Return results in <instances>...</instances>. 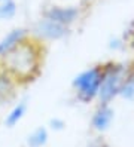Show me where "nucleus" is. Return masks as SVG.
Instances as JSON below:
<instances>
[{
	"label": "nucleus",
	"mask_w": 134,
	"mask_h": 147,
	"mask_svg": "<svg viewBox=\"0 0 134 147\" xmlns=\"http://www.w3.org/2000/svg\"><path fill=\"white\" fill-rule=\"evenodd\" d=\"M48 140V132L45 128H37L36 131L29 137V140H27V143H29L31 147H42L45 143H46Z\"/></svg>",
	"instance_id": "obj_10"
},
{
	"label": "nucleus",
	"mask_w": 134,
	"mask_h": 147,
	"mask_svg": "<svg viewBox=\"0 0 134 147\" xmlns=\"http://www.w3.org/2000/svg\"><path fill=\"white\" fill-rule=\"evenodd\" d=\"M119 94L127 100L134 98V80H127L125 83H122L121 89H119Z\"/></svg>",
	"instance_id": "obj_11"
},
{
	"label": "nucleus",
	"mask_w": 134,
	"mask_h": 147,
	"mask_svg": "<svg viewBox=\"0 0 134 147\" xmlns=\"http://www.w3.org/2000/svg\"><path fill=\"white\" fill-rule=\"evenodd\" d=\"M101 83V74L97 68H91L80 73L73 80L75 88L78 89V97L82 101H91L98 95V88Z\"/></svg>",
	"instance_id": "obj_2"
},
{
	"label": "nucleus",
	"mask_w": 134,
	"mask_h": 147,
	"mask_svg": "<svg viewBox=\"0 0 134 147\" xmlns=\"http://www.w3.org/2000/svg\"><path fill=\"white\" fill-rule=\"evenodd\" d=\"M16 13V3L14 0H5L0 2V21L11 20Z\"/></svg>",
	"instance_id": "obj_9"
},
{
	"label": "nucleus",
	"mask_w": 134,
	"mask_h": 147,
	"mask_svg": "<svg viewBox=\"0 0 134 147\" xmlns=\"http://www.w3.org/2000/svg\"><path fill=\"white\" fill-rule=\"evenodd\" d=\"M51 125H52V128H55V129H61L63 126H64V122L60 120V119H54V120H51Z\"/></svg>",
	"instance_id": "obj_12"
},
{
	"label": "nucleus",
	"mask_w": 134,
	"mask_h": 147,
	"mask_svg": "<svg viewBox=\"0 0 134 147\" xmlns=\"http://www.w3.org/2000/svg\"><path fill=\"white\" fill-rule=\"evenodd\" d=\"M124 83V70L121 67H112L109 71L101 77V83L98 88V95L103 102L110 101L116 94H119V89Z\"/></svg>",
	"instance_id": "obj_3"
},
{
	"label": "nucleus",
	"mask_w": 134,
	"mask_h": 147,
	"mask_svg": "<svg viewBox=\"0 0 134 147\" xmlns=\"http://www.w3.org/2000/svg\"><path fill=\"white\" fill-rule=\"evenodd\" d=\"M112 117H113V110L107 106H101L97 110V113L94 115L93 125H94L95 129H98V131H104V129H107V126L110 125Z\"/></svg>",
	"instance_id": "obj_7"
},
{
	"label": "nucleus",
	"mask_w": 134,
	"mask_h": 147,
	"mask_svg": "<svg viewBox=\"0 0 134 147\" xmlns=\"http://www.w3.org/2000/svg\"><path fill=\"white\" fill-rule=\"evenodd\" d=\"M25 33L27 31L24 28H15L11 33H7L2 39V42H0V55H6L7 52H11L15 46L20 45L25 37Z\"/></svg>",
	"instance_id": "obj_6"
},
{
	"label": "nucleus",
	"mask_w": 134,
	"mask_h": 147,
	"mask_svg": "<svg viewBox=\"0 0 134 147\" xmlns=\"http://www.w3.org/2000/svg\"><path fill=\"white\" fill-rule=\"evenodd\" d=\"M6 65L9 67L15 76L25 79L31 76L37 65V54L30 45H24L21 42L18 46H15L11 52L6 54Z\"/></svg>",
	"instance_id": "obj_1"
},
{
	"label": "nucleus",
	"mask_w": 134,
	"mask_h": 147,
	"mask_svg": "<svg viewBox=\"0 0 134 147\" xmlns=\"http://www.w3.org/2000/svg\"><path fill=\"white\" fill-rule=\"evenodd\" d=\"M78 16H79V11L73 6H67V7L52 6L45 12V18H49L63 25H70L71 22L78 20Z\"/></svg>",
	"instance_id": "obj_4"
},
{
	"label": "nucleus",
	"mask_w": 134,
	"mask_h": 147,
	"mask_svg": "<svg viewBox=\"0 0 134 147\" xmlns=\"http://www.w3.org/2000/svg\"><path fill=\"white\" fill-rule=\"evenodd\" d=\"M0 2H5V0H0Z\"/></svg>",
	"instance_id": "obj_13"
},
{
	"label": "nucleus",
	"mask_w": 134,
	"mask_h": 147,
	"mask_svg": "<svg viewBox=\"0 0 134 147\" xmlns=\"http://www.w3.org/2000/svg\"><path fill=\"white\" fill-rule=\"evenodd\" d=\"M25 109H27L25 102H20L18 106H15L14 110L7 115V117H6V120H5V123H6L7 126H14V125H16V123L21 120V117L25 115Z\"/></svg>",
	"instance_id": "obj_8"
},
{
	"label": "nucleus",
	"mask_w": 134,
	"mask_h": 147,
	"mask_svg": "<svg viewBox=\"0 0 134 147\" xmlns=\"http://www.w3.org/2000/svg\"><path fill=\"white\" fill-rule=\"evenodd\" d=\"M36 33L43 39H49V40H57L61 39L66 34V25L58 24L55 21H52L49 18L40 20L36 24Z\"/></svg>",
	"instance_id": "obj_5"
}]
</instances>
